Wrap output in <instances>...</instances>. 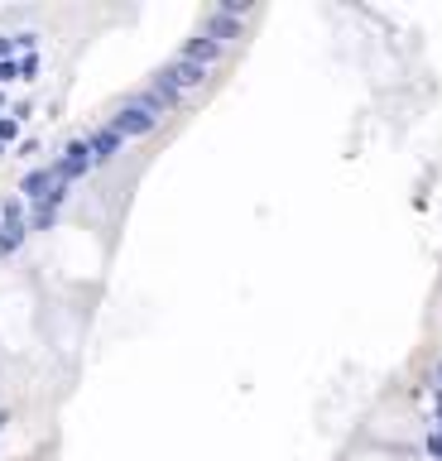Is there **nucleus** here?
<instances>
[{
  "label": "nucleus",
  "mask_w": 442,
  "mask_h": 461,
  "mask_svg": "<svg viewBox=\"0 0 442 461\" xmlns=\"http://www.w3.org/2000/svg\"><path fill=\"white\" fill-rule=\"evenodd\" d=\"M106 120L116 125V130L126 135V139H140V135H155L164 116H155V111H149V106H145V102H140V96H135V92H126V96H120V102H116V111H110Z\"/></svg>",
  "instance_id": "obj_1"
},
{
  "label": "nucleus",
  "mask_w": 442,
  "mask_h": 461,
  "mask_svg": "<svg viewBox=\"0 0 442 461\" xmlns=\"http://www.w3.org/2000/svg\"><path fill=\"white\" fill-rule=\"evenodd\" d=\"M53 173L63 178V183H77V178H87L92 169H96V159H92V145H87V135H73L67 145L53 154Z\"/></svg>",
  "instance_id": "obj_2"
},
{
  "label": "nucleus",
  "mask_w": 442,
  "mask_h": 461,
  "mask_svg": "<svg viewBox=\"0 0 442 461\" xmlns=\"http://www.w3.org/2000/svg\"><path fill=\"white\" fill-rule=\"evenodd\" d=\"M63 188V178L53 173V164H30V169H24V178H20V198L30 202V207H39V202H49L53 192Z\"/></svg>",
  "instance_id": "obj_3"
},
{
  "label": "nucleus",
  "mask_w": 442,
  "mask_h": 461,
  "mask_svg": "<svg viewBox=\"0 0 442 461\" xmlns=\"http://www.w3.org/2000/svg\"><path fill=\"white\" fill-rule=\"evenodd\" d=\"M87 145H92L96 169H106V164H116V154L126 149V135H120L110 120H102V125H92V130H87Z\"/></svg>",
  "instance_id": "obj_4"
},
{
  "label": "nucleus",
  "mask_w": 442,
  "mask_h": 461,
  "mask_svg": "<svg viewBox=\"0 0 442 461\" xmlns=\"http://www.w3.org/2000/svg\"><path fill=\"white\" fill-rule=\"evenodd\" d=\"M155 73H159L164 82H169V87H178V92H192V87H202V82H207V73H212V67L188 63V58H178V53H173V58L164 63V67H155Z\"/></svg>",
  "instance_id": "obj_5"
},
{
  "label": "nucleus",
  "mask_w": 442,
  "mask_h": 461,
  "mask_svg": "<svg viewBox=\"0 0 442 461\" xmlns=\"http://www.w3.org/2000/svg\"><path fill=\"white\" fill-rule=\"evenodd\" d=\"M178 58H188V63H202V67H212V63H221L226 58V44H217L212 34H188L183 44H178Z\"/></svg>",
  "instance_id": "obj_6"
},
{
  "label": "nucleus",
  "mask_w": 442,
  "mask_h": 461,
  "mask_svg": "<svg viewBox=\"0 0 442 461\" xmlns=\"http://www.w3.org/2000/svg\"><path fill=\"white\" fill-rule=\"evenodd\" d=\"M202 34H212L217 44H236V39H245V20H231V15H221V10H212L202 24Z\"/></svg>",
  "instance_id": "obj_7"
},
{
  "label": "nucleus",
  "mask_w": 442,
  "mask_h": 461,
  "mask_svg": "<svg viewBox=\"0 0 442 461\" xmlns=\"http://www.w3.org/2000/svg\"><path fill=\"white\" fill-rule=\"evenodd\" d=\"M24 241H30V221H0V260L20 255Z\"/></svg>",
  "instance_id": "obj_8"
},
{
  "label": "nucleus",
  "mask_w": 442,
  "mask_h": 461,
  "mask_svg": "<svg viewBox=\"0 0 442 461\" xmlns=\"http://www.w3.org/2000/svg\"><path fill=\"white\" fill-rule=\"evenodd\" d=\"M0 221H30V202H24L20 192H10V198H0Z\"/></svg>",
  "instance_id": "obj_9"
},
{
  "label": "nucleus",
  "mask_w": 442,
  "mask_h": 461,
  "mask_svg": "<svg viewBox=\"0 0 442 461\" xmlns=\"http://www.w3.org/2000/svg\"><path fill=\"white\" fill-rule=\"evenodd\" d=\"M423 452H428V461H442V423L423 432Z\"/></svg>",
  "instance_id": "obj_10"
},
{
  "label": "nucleus",
  "mask_w": 442,
  "mask_h": 461,
  "mask_svg": "<svg viewBox=\"0 0 442 461\" xmlns=\"http://www.w3.org/2000/svg\"><path fill=\"white\" fill-rule=\"evenodd\" d=\"M15 139H20V120L15 116H0V149L15 145Z\"/></svg>",
  "instance_id": "obj_11"
},
{
  "label": "nucleus",
  "mask_w": 442,
  "mask_h": 461,
  "mask_svg": "<svg viewBox=\"0 0 442 461\" xmlns=\"http://www.w3.org/2000/svg\"><path fill=\"white\" fill-rule=\"evenodd\" d=\"M15 49L20 53H34L39 49V30H15Z\"/></svg>",
  "instance_id": "obj_12"
},
{
  "label": "nucleus",
  "mask_w": 442,
  "mask_h": 461,
  "mask_svg": "<svg viewBox=\"0 0 442 461\" xmlns=\"http://www.w3.org/2000/svg\"><path fill=\"white\" fill-rule=\"evenodd\" d=\"M20 77H24V82L39 77V53H24V58H20Z\"/></svg>",
  "instance_id": "obj_13"
},
{
  "label": "nucleus",
  "mask_w": 442,
  "mask_h": 461,
  "mask_svg": "<svg viewBox=\"0 0 442 461\" xmlns=\"http://www.w3.org/2000/svg\"><path fill=\"white\" fill-rule=\"evenodd\" d=\"M15 77H20V58L0 63V87H5V82H15Z\"/></svg>",
  "instance_id": "obj_14"
},
{
  "label": "nucleus",
  "mask_w": 442,
  "mask_h": 461,
  "mask_svg": "<svg viewBox=\"0 0 442 461\" xmlns=\"http://www.w3.org/2000/svg\"><path fill=\"white\" fill-rule=\"evenodd\" d=\"M10 53H15V34H0V63H10Z\"/></svg>",
  "instance_id": "obj_15"
},
{
  "label": "nucleus",
  "mask_w": 442,
  "mask_h": 461,
  "mask_svg": "<svg viewBox=\"0 0 442 461\" xmlns=\"http://www.w3.org/2000/svg\"><path fill=\"white\" fill-rule=\"evenodd\" d=\"M433 423H442V389H433Z\"/></svg>",
  "instance_id": "obj_16"
},
{
  "label": "nucleus",
  "mask_w": 442,
  "mask_h": 461,
  "mask_svg": "<svg viewBox=\"0 0 442 461\" xmlns=\"http://www.w3.org/2000/svg\"><path fill=\"white\" fill-rule=\"evenodd\" d=\"M433 389H442V356H438V366H433Z\"/></svg>",
  "instance_id": "obj_17"
},
{
  "label": "nucleus",
  "mask_w": 442,
  "mask_h": 461,
  "mask_svg": "<svg viewBox=\"0 0 442 461\" xmlns=\"http://www.w3.org/2000/svg\"><path fill=\"white\" fill-rule=\"evenodd\" d=\"M10 423V409H0V428H5Z\"/></svg>",
  "instance_id": "obj_18"
},
{
  "label": "nucleus",
  "mask_w": 442,
  "mask_h": 461,
  "mask_svg": "<svg viewBox=\"0 0 442 461\" xmlns=\"http://www.w3.org/2000/svg\"><path fill=\"white\" fill-rule=\"evenodd\" d=\"M0 106H5V92H0Z\"/></svg>",
  "instance_id": "obj_19"
}]
</instances>
